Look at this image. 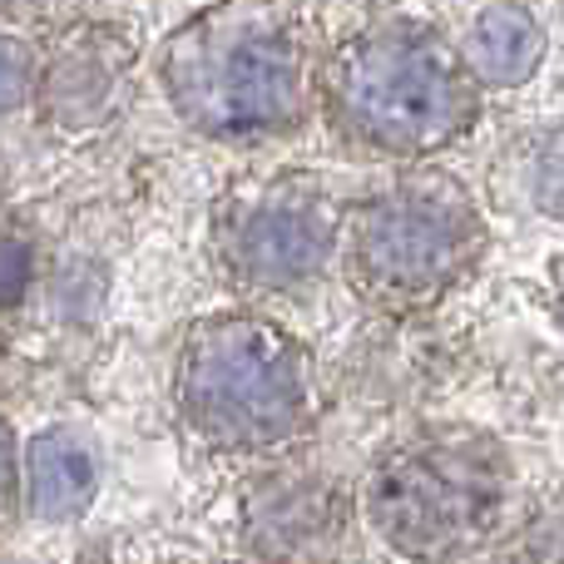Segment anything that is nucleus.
I'll list each match as a JSON object with an SVG mask.
<instances>
[{"label":"nucleus","mask_w":564,"mask_h":564,"mask_svg":"<svg viewBox=\"0 0 564 564\" xmlns=\"http://www.w3.org/2000/svg\"><path fill=\"white\" fill-rule=\"evenodd\" d=\"M347 208L312 169H278L234 184L214 208V258L234 288L288 297L341 258Z\"/></svg>","instance_id":"6"},{"label":"nucleus","mask_w":564,"mask_h":564,"mask_svg":"<svg viewBox=\"0 0 564 564\" xmlns=\"http://www.w3.org/2000/svg\"><path fill=\"white\" fill-rule=\"evenodd\" d=\"M486 253V218L460 178L401 169L347 208L341 273L371 312H426Z\"/></svg>","instance_id":"5"},{"label":"nucleus","mask_w":564,"mask_h":564,"mask_svg":"<svg viewBox=\"0 0 564 564\" xmlns=\"http://www.w3.org/2000/svg\"><path fill=\"white\" fill-rule=\"evenodd\" d=\"M159 79L188 129L268 144L307 119L322 85L307 15L292 6H208L164 40Z\"/></svg>","instance_id":"1"},{"label":"nucleus","mask_w":564,"mask_h":564,"mask_svg":"<svg viewBox=\"0 0 564 564\" xmlns=\"http://www.w3.org/2000/svg\"><path fill=\"white\" fill-rule=\"evenodd\" d=\"M99 490V460L79 431L50 426L25 446V466H20V496H25L35 520H75L89 510Z\"/></svg>","instance_id":"9"},{"label":"nucleus","mask_w":564,"mask_h":564,"mask_svg":"<svg viewBox=\"0 0 564 564\" xmlns=\"http://www.w3.org/2000/svg\"><path fill=\"white\" fill-rule=\"evenodd\" d=\"M500 564H564V490L520 520V530L500 550Z\"/></svg>","instance_id":"11"},{"label":"nucleus","mask_w":564,"mask_h":564,"mask_svg":"<svg viewBox=\"0 0 564 564\" xmlns=\"http://www.w3.org/2000/svg\"><path fill=\"white\" fill-rule=\"evenodd\" d=\"M351 490L332 470L282 460L243 486L238 540L253 564H341L351 555Z\"/></svg>","instance_id":"7"},{"label":"nucleus","mask_w":564,"mask_h":564,"mask_svg":"<svg viewBox=\"0 0 564 564\" xmlns=\"http://www.w3.org/2000/svg\"><path fill=\"white\" fill-rule=\"evenodd\" d=\"M35 89H40V65L30 55V45L0 30V115H15L25 99H35Z\"/></svg>","instance_id":"12"},{"label":"nucleus","mask_w":564,"mask_h":564,"mask_svg":"<svg viewBox=\"0 0 564 564\" xmlns=\"http://www.w3.org/2000/svg\"><path fill=\"white\" fill-rule=\"evenodd\" d=\"M456 50L470 79L490 89L525 85L545 59V30L525 6H480L460 15Z\"/></svg>","instance_id":"10"},{"label":"nucleus","mask_w":564,"mask_h":564,"mask_svg":"<svg viewBox=\"0 0 564 564\" xmlns=\"http://www.w3.org/2000/svg\"><path fill=\"white\" fill-rule=\"evenodd\" d=\"M178 416L214 451H282L317 416L312 357L268 312H208L184 332Z\"/></svg>","instance_id":"3"},{"label":"nucleus","mask_w":564,"mask_h":564,"mask_svg":"<svg viewBox=\"0 0 564 564\" xmlns=\"http://www.w3.org/2000/svg\"><path fill=\"white\" fill-rule=\"evenodd\" d=\"M535 174H530V188H535V204L545 208V214L564 218V124L550 129L545 139H540L535 149Z\"/></svg>","instance_id":"13"},{"label":"nucleus","mask_w":564,"mask_h":564,"mask_svg":"<svg viewBox=\"0 0 564 564\" xmlns=\"http://www.w3.org/2000/svg\"><path fill=\"white\" fill-rule=\"evenodd\" d=\"M30 288V238L20 228H0V307H15Z\"/></svg>","instance_id":"14"},{"label":"nucleus","mask_w":564,"mask_h":564,"mask_svg":"<svg viewBox=\"0 0 564 564\" xmlns=\"http://www.w3.org/2000/svg\"><path fill=\"white\" fill-rule=\"evenodd\" d=\"M129 65H134V45L119 30L79 25L40 65L35 99L59 129L109 124L119 115V99H124Z\"/></svg>","instance_id":"8"},{"label":"nucleus","mask_w":564,"mask_h":564,"mask_svg":"<svg viewBox=\"0 0 564 564\" xmlns=\"http://www.w3.org/2000/svg\"><path fill=\"white\" fill-rule=\"evenodd\" d=\"M555 297H560V312H564V263H560V278H555Z\"/></svg>","instance_id":"16"},{"label":"nucleus","mask_w":564,"mask_h":564,"mask_svg":"<svg viewBox=\"0 0 564 564\" xmlns=\"http://www.w3.org/2000/svg\"><path fill=\"white\" fill-rule=\"evenodd\" d=\"M317 105L332 134L367 159H426L480 115L456 40L411 15H371L322 55Z\"/></svg>","instance_id":"2"},{"label":"nucleus","mask_w":564,"mask_h":564,"mask_svg":"<svg viewBox=\"0 0 564 564\" xmlns=\"http://www.w3.org/2000/svg\"><path fill=\"white\" fill-rule=\"evenodd\" d=\"M20 446H15V431L6 426V416H0V516H10L20 500Z\"/></svg>","instance_id":"15"},{"label":"nucleus","mask_w":564,"mask_h":564,"mask_svg":"<svg viewBox=\"0 0 564 564\" xmlns=\"http://www.w3.org/2000/svg\"><path fill=\"white\" fill-rule=\"evenodd\" d=\"M516 496L510 451L486 431H416L371 466L361 510L381 545L416 564H451L486 550Z\"/></svg>","instance_id":"4"}]
</instances>
